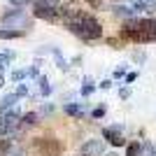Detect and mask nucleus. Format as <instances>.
<instances>
[{
  "label": "nucleus",
  "mask_w": 156,
  "mask_h": 156,
  "mask_svg": "<svg viewBox=\"0 0 156 156\" xmlns=\"http://www.w3.org/2000/svg\"><path fill=\"white\" fill-rule=\"evenodd\" d=\"M65 14V26L68 30L75 33L77 37H82L84 42H91L98 40L103 35V26L98 23V19H93L89 12H82V9H68Z\"/></svg>",
  "instance_id": "1"
},
{
  "label": "nucleus",
  "mask_w": 156,
  "mask_h": 156,
  "mask_svg": "<svg viewBox=\"0 0 156 156\" xmlns=\"http://www.w3.org/2000/svg\"><path fill=\"white\" fill-rule=\"evenodd\" d=\"M121 35L126 40H133V42H156V19L126 21Z\"/></svg>",
  "instance_id": "2"
},
{
  "label": "nucleus",
  "mask_w": 156,
  "mask_h": 156,
  "mask_svg": "<svg viewBox=\"0 0 156 156\" xmlns=\"http://www.w3.org/2000/svg\"><path fill=\"white\" fill-rule=\"evenodd\" d=\"M30 2H33V14H35L37 19L56 21L61 14H63L58 0H30Z\"/></svg>",
  "instance_id": "3"
},
{
  "label": "nucleus",
  "mask_w": 156,
  "mask_h": 156,
  "mask_svg": "<svg viewBox=\"0 0 156 156\" xmlns=\"http://www.w3.org/2000/svg\"><path fill=\"white\" fill-rule=\"evenodd\" d=\"M33 144H35V149H37L40 156H61L63 154V144L56 137H40Z\"/></svg>",
  "instance_id": "4"
},
{
  "label": "nucleus",
  "mask_w": 156,
  "mask_h": 156,
  "mask_svg": "<svg viewBox=\"0 0 156 156\" xmlns=\"http://www.w3.org/2000/svg\"><path fill=\"white\" fill-rule=\"evenodd\" d=\"M2 21H5V23H12V26H23V28H28V23H30V19L26 16V12H23V9H16V7H14L9 14H5Z\"/></svg>",
  "instance_id": "5"
},
{
  "label": "nucleus",
  "mask_w": 156,
  "mask_h": 156,
  "mask_svg": "<svg viewBox=\"0 0 156 156\" xmlns=\"http://www.w3.org/2000/svg\"><path fill=\"white\" fill-rule=\"evenodd\" d=\"M16 121H19L16 112H0V135H7L16 126Z\"/></svg>",
  "instance_id": "6"
},
{
  "label": "nucleus",
  "mask_w": 156,
  "mask_h": 156,
  "mask_svg": "<svg viewBox=\"0 0 156 156\" xmlns=\"http://www.w3.org/2000/svg\"><path fill=\"white\" fill-rule=\"evenodd\" d=\"M103 137L107 140V142H112L114 147H124V144H126V140H124V135H121V128H119V126H114V128H105Z\"/></svg>",
  "instance_id": "7"
},
{
  "label": "nucleus",
  "mask_w": 156,
  "mask_h": 156,
  "mask_svg": "<svg viewBox=\"0 0 156 156\" xmlns=\"http://www.w3.org/2000/svg\"><path fill=\"white\" fill-rule=\"evenodd\" d=\"M103 149H105L103 140H89V142L82 144V154L84 156H98V154H103Z\"/></svg>",
  "instance_id": "8"
},
{
  "label": "nucleus",
  "mask_w": 156,
  "mask_h": 156,
  "mask_svg": "<svg viewBox=\"0 0 156 156\" xmlns=\"http://www.w3.org/2000/svg\"><path fill=\"white\" fill-rule=\"evenodd\" d=\"M23 35V30H19V28H0V40H16Z\"/></svg>",
  "instance_id": "9"
},
{
  "label": "nucleus",
  "mask_w": 156,
  "mask_h": 156,
  "mask_svg": "<svg viewBox=\"0 0 156 156\" xmlns=\"http://www.w3.org/2000/svg\"><path fill=\"white\" fill-rule=\"evenodd\" d=\"M142 154V144L140 142H130L128 149H126V156H140Z\"/></svg>",
  "instance_id": "10"
},
{
  "label": "nucleus",
  "mask_w": 156,
  "mask_h": 156,
  "mask_svg": "<svg viewBox=\"0 0 156 156\" xmlns=\"http://www.w3.org/2000/svg\"><path fill=\"white\" fill-rule=\"evenodd\" d=\"M9 149H12V140H9V137L0 140V156H7V154H9Z\"/></svg>",
  "instance_id": "11"
},
{
  "label": "nucleus",
  "mask_w": 156,
  "mask_h": 156,
  "mask_svg": "<svg viewBox=\"0 0 156 156\" xmlns=\"http://www.w3.org/2000/svg\"><path fill=\"white\" fill-rule=\"evenodd\" d=\"M65 112H68L70 117H82V107H79V105H68Z\"/></svg>",
  "instance_id": "12"
},
{
  "label": "nucleus",
  "mask_w": 156,
  "mask_h": 156,
  "mask_svg": "<svg viewBox=\"0 0 156 156\" xmlns=\"http://www.w3.org/2000/svg\"><path fill=\"white\" fill-rule=\"evenodd\" d=\"M35 119H37V112H28L26 117H23V124H26V126H33V124H35Z\"/></svg>",
  "instance_id": "13"
},
{
  "label": "nucleus",
  "mask_w": 156,
  "mask_h": 156,
  "mask_svg": "<svg viewBox=\"0 0 156 156\" xmlns=\"http://www.w3.org/2000/svg\"><path fill=\"white\" fill-rule=\"evenodd\" d=\"M96 89V86L91 84V79H86V84H84V89H82V96H91V91Z\"/></svg>",
  "instance_id": "14"
},
{
  "label": "nucleus",
  "mask_w": 156,
  "mask_h": 156,
  "mask_svg": "<svg viewBox=\"0 0 156 156\" xmlns=\"http://www.w3.org/2000/svg\"><path fill=\"white\" fill-rule=\"evenodd\" d=\"M26 77V70H16V72H12V79L14 82H19V79H23Z\"/></svg>",
  "instance_id": "15"
},
{
  "label": "nucleus",
  "mask_w": 156,
  "mask_h": 156,
  "mask_svg": "<svg viewBox=\"0 0 156 156\" xmlns=\"http://www.w3.org/2000/svg\"><path fill=\"white\" fill-rule=\"evenodd\" d=\"M103 114H105V107H103V105H100L98 110H93V117H96V119H100V117H103Z\"/></svg>",
  "instance_id": "16"
},
{
  "label": "nucleus",
  "mask_w": 156,
  "mask_h": 156,
  "mask_svg": "<svg viewBox=\"0 0 156 156\" xmlns=\"http://www.w3.org/2000/svg\"><path fill=\"white\" fill-rule=\"evenodd\" d=\"M26 2H28V0H12V5L16 7V9H21V5H26Z\"/></svg>",
  "instance_id": "17"
},
{
  "label": "nucleus",
  "mask_w": 156,
  "mask_h": 156,
  "mask_svg": "<svg viewBox=\"0 0 156 156\" xmlns=\"http://www.w3.org/2000/svg\"><path fill=\"white\" fill-rule=\"evenodd\" d=\"M135 77H137L135 72H130V75H126V82H128V84H130V82H135Z\"/></svg>",
  "instance_id": "18"
},
{
  "label": "nucleus",
  "mask_w": 156,
  "mask_h": 156,
  "mask_svg": "<svg viewBox=\"0 0 156 156\" xmlns=\"http://www.w3.org/2000/svg\"><path fill=\"white\" fill-rule=\"evenodd\" d=\"M124 72H126V65H121V68H119V70L114 72V77H121V75H124Z\"/></svg>",
  "instance_id": "19"
},
{
  "label": "nucleus",
  "mask_w": 156,
  "mask_h": 156,
  "mask_svg": "<svg viewBox=\"0 0 156 156\" xmlns=\"http://www.w3.org/2000/svg\"><path fill=\"white\" fill-rule=\"evenodd\" d=\"M119 96H121V98H128V96H130V89H121V93H119Z\"/></svg>",
  "instance_id": "20"
},
{
  "label": "nucleus",
  "mask_w": 156,
  "mask_h": 156,
  "mask_svg": "<svg viewBox=\"0 0 156 156\" xmlns=\"http://www.w3.org/2000/svg\"><path fill=\"white\" fill-rule=\"evenodd\" d=\"M0 86H2V77H0Z\"/></svg>",
  "instance_id": "21"
},
{
  "label": "nucleus",
  "mask_w": 156,
  "mask_h": 156,
  "mask_svg": "<svg viewBox=\"0 0 156 156\" xmlns=\"http://www.w3.org/2000/svg\"><path fill=\"white\" fill-rule=\"evenodd\" d=\"M110 156H117V154H110Z\"/></svg>",
  "instance_id": "22"
}]
</instances>
